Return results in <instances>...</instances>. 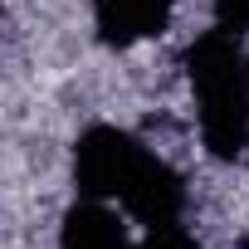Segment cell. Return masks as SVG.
<instances>
[{"instance_id":"obj_1","label":"cell","mask_w":249,"mask_h":249,"mask_svg":"<svg viewBox=\"0 0 249 249\" xmlns=\"http://www.w3.org/2000/svg\"><path fill=\"white\" fill-rule=\"evenodd\" d=\"M73 176L93 200H117L147 230L176 225L186 210L181 176L122 127H88L73 147Z\"/></svg>"},{"instance_id":"obj_2","label":"cell","mask_w":249,"mask_h":249,"mask_svg":"<svg viewBox=\"0 0 249 249\" xmlns=\"http://www.w3.org/2000/svg\"><path fill=\"white\" fill-rule=\"evenodd\" d=\"M186 73L200 103V137L215 161H234L249 147V59L234 35L210 30L186 49Z\"/></svg>"},{"instance_id":"obj_3","label":"cell","mask_w":249,"mask_h":249,"mask_svg":"<svg viewBox=\"0 0 249 249\" xmlns=\"http://www.w3.org/2000/svg\"><path fill=\"white\" fill-rule=\"evenodd\" d=\"M98 39L112 49H127L137 39H152L171 20V0H88Z\"/></svg>"},{"instance_id":"obj_4","label":"cell","mask_w":249,"mask_h":249,"mask_svg":"<svg viewBox=\"0 0 249 249\" xmlns=\"http://www.w3.org/2000/svg\"><path fill=\"white\" fill-rule=\"evenodd\" d=\"M59 249H132V239H127V225L103 200H83L64 215Z\"/></svg>"},{"instance_id":"obj_5","label":"cell","mask_w":249,"mask_h":249,"mask_svg":"<svg viewBox=\"0 0 249 249\" xmlns=\"http://www.w3.org/2000/svg\"><path fill=\"white\" fill-rule=\"evenodd\" d=\"M215 25L239 39L249 30V0H215Z\"/></svg>"},{"instance_id":"obj_6","label":"cell","mask_w":249,"mask_h":249,"mask_svg":"<svg viewBox=\"0 0 249 249\" xmlns=\"http://www.w3.org/2000/svg\"><path fill=\"white\" fill-rule=\"evenodd\" d=\"M142 249H200V244H196L181 225H161V230H152V234H147V244H142Z\"/></svg>"}]
</instances>
